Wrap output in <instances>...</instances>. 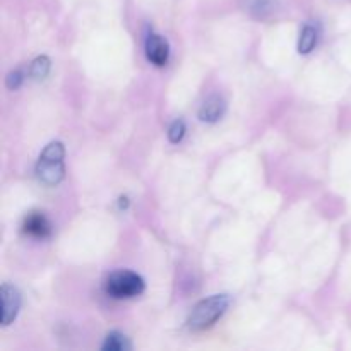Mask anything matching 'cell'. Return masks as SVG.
Returning a JSON list of instances; mask_svg holds the SVG:
<instances>
[{
  "mask_svg": "<svg viewBox=\"0 0 351 351\" xmlns=\"http://www.w3.org/2000/svg\"><path fill=\"white\" fill-rule=\"evenodd\" d=\"M317 45V29H315L312 24H307V26L302 29L300 40H298V53L307 55L314 50V47Z\"/></svg>",
  "mask_w": 351,
  "mask_h": 351,
  "instance_id": "ba28073f",
  "label": "cell"
},
{
  "mask_svg": "<svg viewBox=\"0 0 351 351\" xmlns=\"http://www.w3.org/2000/svg\"><path fill=\"white\" fill-rule=\"evenodd\" d=\"M50 67H51L50 58L41 55V57L34 58L33 64H31L29 75L34 79V81H41V79H45L48 74H50Z\"/></svg>",
  "mask_w": 351,
  "mask_h": 351,
  "instance_id": "30bf717a",
  "label": "cell"
},
{
  "mask_svg": "<svg viewBox=\"0 0 351 351\" xmlns=\"http://www.w3.org/2000/svg\"><path fill=\"white\" fill-rule=\"evenodd\" d=\"M184 136H185L184 120H175V122L170 125V129H168V139H170L171 143L177 144L184 139Z\"/></svg>",
  "mask_w": 351,
  "mask_h": 351,
  "instance_id": "8fae6325",
  "label": "cell"
},
{
  "mask_svg": "<svg viewBox=\"0 0 351 351\" xmlns=\"http://www.w3.org/2000/svg\"><path fill=\"white\" fill-rule=\"evenodd\" d=\"M23 232L34 239H47L51 235V225L47 216L40 211L27 213L23 221Z\"/></svg>",
  "mask_w": 351,
  "mask_h": 351,
  "instance_id": "8992f818",
  "label": "cell"
},
{
  "mask_svg": "<svg viewBox=\"0 0 351 351\" xmlns=\"http://www.w3.org/2000/svg\"><path fill=\"white\" fill-rule=\"evenodd\" d=\"M226 112V103L221 96H211V98L206 99L202 103L201 110H199V119L202 122H208V123H215L225 115Z\"/></svg>",
  "mask_w": 351,
  "mask_h": 351,
  "instance_id": "52a82bcc",
  "label": "cell"
},
{
  "mask_svg": "<svg viewBox=\"0 0 351 351\" xmlns=\"http://www.w3.org/2000/svg\"><path fill=\"white\" fill-rule=\"evenodd\" d=\"M230 307V297L228 295H213V297L204 298L199 302L194 308H192L191 315H189L187 326L191 331H204V329L211 328L218 319L225 315V312Z\"/></svg>",
  "mask_w": 351,
  "mask_h": 351,
  "instance_id": "7a4b0ae2",
  "label": "cell"
},
{
  "mask_svg": "<svg viewBox=\"0 0 351 351\" xmlns=\"http://www.w3.org/2000/svg\"><path fill=\"white\" fill-rule=\"evenodd\" d=\"M0 295H2V326H9L19 314L21 293L16 287L5 283L2 285Z\"/></svg>",
  "mask_w": 351,
  "mask_h": 351,
  "instance_id": "277c9868",
  "label": "cell"
},
{
  "mask_svg": "<svg viewBox=\"0 0 351 351\" xmlns=\"http://www.w3.org/2000/svg\"><path fill=\"white\" fill-rule=\"evenodd\" d=\"M144 280L132 271H115L105 283V291L113 298H134L144 291Z\"/></svg>",
  "mask_w": 351,
  "mask_h": 351,
  "instance_id": "3957f363",
  "label": "cell"
},
{
  "mask_svg": "<svg viewBox=\"0 0 351 351\" xmlns=\"http://www.w3.org/2000/svg\"><path fill=\"white\" fill-rule=\"evenodd\" d=\"M65 147L64 144L55 141L50 143L40 154V160L36 163V175L41 184L48 187H55L60 184L65 177Z\"/></svg>",
  "mask_w": 351,
  "mask_h": 351,
  "instance_id": "6da1fadb",
  "label": "cell"
},
{
  "mask_svg": "<svg viewBox=\"0 0 351 351\" xmlns=\"http://www.w3.org/2000/svg\"><path fill=\"white\" fill-rule=\"evenodd\" d=\"M24 77L23 74H21V71H12L9 72V75H7V88L12 89V91H16V89L21 88V84H23Z\"/></svg>",
  "mask_w": 351,
  "mask_h": 351,
  "instance_id": "7c38bea8",
  "label": "cell"
},
{
  "mask_svg": "<svg viewBox=\"0 0 351 351\" xmlns=\"http://www.w3.org/2000/svg\"><path fill=\"white\" fill-rule=\"evenodd\" d=\"M146 57L151 64L158 65V67L167 65L168 58H170V45H168L167 38L158 33H151L146 38Z\"/></svg>",
  "mask_w": 351,
  "mask_h": 351,
  "instance_id": "5b68a950",
  "label": "cell"
},
{
  "mask_svg": "<svg viewBox=\"0 0 351 351\" xmlns=\"http://www.w3.org/2000/svg\"><path fill=\"white\" fill-rule=\"evenodd\" d=\"M130 348H132V345H130L129 338H127L125 335H122V332L117 331L110 332L101 346V350L105 351H129Z\"/></svg>",
  "mask_w": 351,
  "mask_h": 351,
  "instance_id": "9c48e42d",
  "label": "cell"
}]
</instances>
